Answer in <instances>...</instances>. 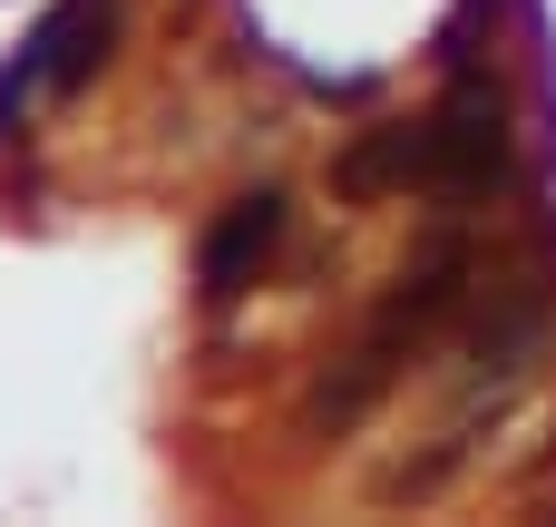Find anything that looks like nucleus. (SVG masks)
I'll return each mask as SVG.
<instances>
[{"label": "nucleus", "mask_w": 556, "mask_h": 527, "mask_svg": "<svg viewBox=\"0 0 556 527\" xmlns=\"http://www.w3.org/2000/svg\"><path fill=\"white\" fill-rule=\"evenodd\" d=\"M410 166H420L440 196L498 186V176H508V108H498V88H459V98L410 137Z\"/></svg>", "instance_id": "1"}, {"label": "nucleus", "mask_w": 556, "mask_h": 527, "mask_svg": "<svg viewBox=\"0 0 556 527\" xmlns=\"http://www.w3.org/2000/svg\"><path fill=\"white\" fill-rule=\"evenodd\" d=\"M274 235H283V205H274V196H244V205L215 225V244H205V293H215V303L244 293V274L274 254Z\"/></svg>", "instance_id": "3"}, {"label": "nucleus", "mask_w": 556, "mask_h": 527, "mask_svg": "<svg viewBox=\"0 0 556 527\" xmlns=\"http://www.w3.org/2000/svg\"><path fill=\"white\" fill-rule=\"evenodd\" d=\"M98 39H108V10H98V0H68V10H49L39 39L20 49V78H59V88H78L88 59H98Z\"/></svg>", "instance_id": "2"}]
</instances>
